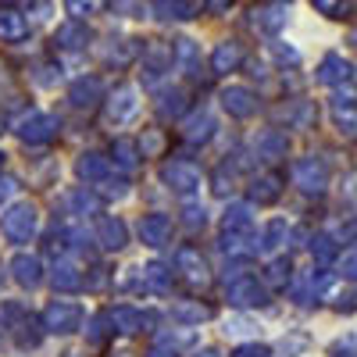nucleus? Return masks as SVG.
<instances>
[{
  "label": "nucleus",
  "mask_w": 357,
  "mask_h": 357,
  "mask_svg": "<svg viewBox=\"0 0 357 357\" xmlns=\"http://www.w3.org/2000/svg\"><path fill=\"white\" fill-rule=\"evenodd\" d=\"M40 229V211H36V204H11L4 215H0V232L8 236V240L15 243H29L36 236Z\"/></svg>",
  "instance_id": "nucleus-1"
},
{
  "label": "nucleus",
  "mask_w": 357,
  "mask_h": 357,
  "mask_svg": "<svg viewBox=\"0 0 357 357\" xmlns=\"http://www.w3.org/2000/svg\"><path fill=\"white\" fill-rule=\"evenodd\" d=\"M161 178L168 183V190H175L178 197H193V193H200V186H204L200 168H193L190 161H168V165L161 168Z\"/></svg>",
  "instance_id": "nucleus-2"
},
{
  "label": "nucleus",
  "mask_w": 357,
  "mask_h": 357,
  "mask_svg": "<svg viewBox=\"0 0 357 357\" xmlns=\"http://www.w3.org/2000/svg\"><path fill=\"white\" fill-rule=\"evenodd\" d=\"M54 136H57V118L47 114V111H29L22 122H18V139L29 143V146L50 143Z\"/></svg>",
  "instance_id": "nucleus-3"
},
{
  "label": "nucleus",
  "mask_w": 357,
  "mask_h": 357,
  "mask_svg": "<svg viewBox=\"0 0 357 357\" xmlns=\"http://www.w3.org/2000/svg\"><path fill=\"white\" fill-rule=\"evenodd\" d=\"M82 325V307L72 304V301H54L47 311H43V329L47 333H57V336H68Z\"/></svg>",
  "instance_id": "nucleus-4"
},
{
  "label": "nucleus",
  "mask_w": 357,
  "mask_h": 357,
  "mask_svg": "<svg viewBox=\"0 0 357 357\" xmlns=\"http://www.w3.org/2000/svg\"><path fill=\"white\" fill-rule=\"evenodd\" d=\"M136 111H139L136 86H118L114 93H111V100H107V118H111L114 126H126V122H132V118H136Z\"/></svg>",
  "instance_id": "nucleus-5"
},
{
  "label": "nucleus",
  "mask_w": 357,
  "mask_h": 357,
  "mask_svg": "<svg viewBox=\"0 0 357 357\" xmlns=\"http://www.w3.org/2000/svg\"><path fill=\"white\" fill-rule=\"evenodd\" d=\"M264 301H268V289L254 275H243V279L229 282V304H236V307H257Z\"/></svg>",
  "instance_id": "nucleus-6"
},
{
  "label": "nucleus",
  "mask_w": 357,
  "mask_h": 357,
  "mask_svg": "<svg viewBox=\"0 0 357 357\" xmlns=\"http://www.w3.org/2000/svg\"><path fill=\"white\" fill-rule=\"evenodd\" d=\"M100 97H104V82H100V75H82V79H75L72 89H68V100H72V107H79V111L97 107Z\"/></svg>",
  "instance_id": "nucleus-7"
},
{
  "label": "nucleus",
  "mask_w": 357,
  "mask_h": 357,
  "mask_svg": "<svg viewBox=\"0 0 357 357\" xmlns=\"http://www.w3.org/2000/svg\"><path fill=\"white\" fill-rule=\"evenodd\" d=\"M175 272H183V279L190 286H207V279H211V272H207V261L193 250V247H183L175 254Z\"/></svg>",
  "instance_id": "nucleus-8"
},
{
  "label": "nucleus",
  "mask_w": 357,
  "mask_h": 357,
  "mask_svg": "<svg viewBox=\"0 0 357 357\" xmlns=\"http://www.w3.org/2000/svg\"><path fill=\"white\" fill-rule=\"evenodd\" d=\"M222 107L232 114V118H250L257 111V97L250 93L247 86H225L222 89Z\"/></svg>",
  "instance_id": "nucleus-9"
},
{
  "label": "nucleus",
  "mask_w": 357,
  "mask_h": 357,
  "mask_svg": "<svg viewBox=\"0 0 357 357\" xmlns=\"http://www.w3.org/2000/svg\"><path fill=\"white\" fill-rule=\"evenodd\" d=\"M172 68V50L165 43H151V47H143V82H158L165 72Z\"/></svg>",
  "instance_id": "nucleus-10"
},
{
  "label": "nucleus",
  "mask_w": 357,
  "mask_h": 357,
  "mask_svg": "<svg viewBox=\"0 0 357 357\" xmlns=\"http://www.w3.org/2000/svg\"><path fill=\"white\" fill-rule=\"evenodd\" d=\"M11 275H15L18 286L36 289V286L43 282V264H40V257H33V254H18V257L11 261Z\"/></svg>",
  "instance_id": "nucleus-11"
},
{
  "label": "nucleus",
  "mask_w": 357,
  "mask_h": 357,
  "mask_svg": "<svg viewBox=\"0 0 357 357\" xmlns=\"http://www.w3.org/2000/svg\"><path fill=\"white\" fill-rule=\"evenodd\" d=\"M97 243L104 247V250H122L126 243H129V229H126V222L122 218H100L97 222Z\"/></svg>",
  "instance_id": "nucleus-12"
},
{
  "label": "nucleus",
  "mask_w": 357,
  "mask_h": 357,
  "mask_svg": "<svg viewBox=\"0 0 357 357\" xmlns=\"http://www.w3.org/2000/svg\"><path fill=\"white\" fill-rule=\"evenodd\" d=\"M168 236H172L168 215H143V218H139V240H143L146 247H165Z\"/></svg>",
  "instance_id": "nucleus-13"
},
{
  "label": "nucleus",
  "mask_w": 357,
  "mask_h": 357,
  "mask_svg": "<svg viewBox=\"0 0 357 357\" xmlns=\"http://www.w3.org/2000/svg\"><path fill=\"white\" fill-rule=\"evenodd\" d=\"M350 75H354V68H350V61H343L340 54H325V57H321L318 82H325V86H343V82H350Z\"/></svg>",
  "instance_id": "nucleus-14"
},
{
  "label": "nucleus",
  "mask_w": 357,
  "mask_h": 357,
  "mask_svg": "<svg viewBox=\"0 0 357 357\" xmlns=\"http://www.w3.org/2000/svg\"><path fill=\"white\" fill-rule=\"evenodd\" d=\"M293 175H296V186L307 190V193H321V190H325V183H329V175H325V168H321L314 158L301 161Z\"/></svg>",
  "instance_id": "nucleus-15"
},
{
  "label": "nucleus",
  "mask_w": 357,
  "mask_h": 357,
  "mask_svg": "<svg viewBox=\"0 0 357 357\" xmlns=\"http://www.w3.org/2000/svg\"><path fill=\"white\" fill-rule=\"evenodd\" d=\"M222 225L232 236H250V229H254V207L250 204H229Z\"/></svg>",
  "instance_id": "nucleus-16"
},
{
  "label": "nucleus",
  "mask_w": 357,
  "mask_h": 357,
  "mask_svg": "<svg viewBox=\"0 0 357 357\" xmlns=\"http://www.w3.org/2000/svg\"><path fill=\"white\" fill-rule=\"evenodd\" d=\"M107 168H111L107 158L97 154V151H86V154H79V161H75V172H79V178H86V183H104Z\"/></svg>",
  "instance_id": "nucleus-17"
},
{
  "label": "nucleus",
  "mask_w": 357,
  "mask_h": 357,
  "mask_svg": "<svg viewBox=\"0 0 357 357\" xmlns=\"http://www.w3.org/2000/svg\"><path fill=\"white\" fill-rule=\"evenodd\" d=\"M240 61H243L240 40H225V43H218L215 54H211V68H215V72H236V68H240Z\"/></svg>",
  "instance_id": "nucleus-18"
},
{
  "label": "nucleus",
  "mask_w": 357,
  "mask_h": 357,
  "mask_svg": "<svg viewBox=\"0 0 357 357\" xmlns=\"http://www.w3.org/2000/svg\"><path fill=\"white\" fill-rule=\"evenodd\" d=\"M29 36V18L18 11H0V43H22Z\"/></svg>",
  "instance_id": "nucleus-19"
},
{
  "label": "nucleus",
  "mask_w": 357,
  "mask_h": 357,
  "mask_svg": "<svg viewBox=\"0 0 357 357\" xmlns=\"http://www.w3.org/2000/svg\"><path fill=\"white\" fill-rule=\"evenodd\" d=\"M254 151H257V158H264V161H279V158H286V136L275 132V129H264V132H257V139H254Z\"/></svg>",
  "instance_id": "nucleus-20"
},
{
  "label": "nucleus",
  "mask_w": 357,
  "mask_h": 357,
  "mask_svg": "<svg viewBox=\"0 0 357 357\" xmlns=\"http://www.w3.org/2000/svg\"><path fill=\"white\" fill-rule=\"evenodd\" d=\"M107 321H111V329L114 333H122V336H132V333H139L143 329V311H136V307H114V311H107Z\"/></svg>",
  "instance_id": "nucleus-21"
},
{
  "label": "nucleus",
  "mask_w": 357,
  "mask_h": 357,
  "mask_svg": "<svg viewBox=\"0 0 357 357\" xmlns=\"http://www.w3.org/2000/svg\"><path fill=\"white\" fill-rule=\"evenodd\" d=\"M139 275H143V289H154V293H168L172 289V268L161 264V261H151L146 268H139Z\"/></svg>",
  "instance_id": "nucleus-22"
},
{
  "label": "nucleus",
  "mask_w": 357,
  "mask_h": 357,
  "mask_svg": "<svg viewBox=\"0 0 357 357\" xmlns=\"http://www.w3.org/2000/svg\"><path fill=\"white\" fill-rule=\"evenodd\" d=\"M50 282H54V289H61V293L82 289V275H79V268L72 261H57L54 272H50Z\"/></svg>",
  "instance_id": "nucleus-23"
},
{
  "label": "nucleus",
  "mask_w": 357,
  "mask_h": 357,
  "mask_svg": "<svg viewBox=\"0 0 357 357\" xmlns=\"http://www.w3.org/2000/svg\"><path fill=\"white\" fill-rule=\"evenodd\" d=\"M86 40H89V29L82 25V22H65L61 29H57V36H54V43L57 47H68V50H82L86 47Z\"/></svg>",
  "instance_id": "nucleus-24"
},
{
  "label": "nucleus",
  "mask_w": 357,
  "mask_h": 357,
  "mask_svg": "<svg viewBox=\"0 0 357 357\" xmlns=\"http://www.w3.org/2000/svg\"><path fill=\"white\" fill-rule=\"evenodd\" d=\"M172 61L183 68V72H190V75H197V68H200V47L193 43V40H175V50H172Z\"/></svg>",
  "instance_id": "nucleus-25"
},
{
  "label": "nucleus",
  "mask_w": 357,
  "mask_h": 357,
  "mask_svg": "<svg viewBox=\"0 0 357 357\" xmlns=\"http://www.w3.org/2000/svg\"><path fill=\"white\" fill-rule=\"evenodd\" d=\"M151 8L161 22H186L193 18V8L186 4V0H151Z\"/></svg>",
  "instance_id": "nucleus-26"
},
{
  "label": "nucleus",
  "mask_w": 357,
  "mask_h": 357,
  "mask_svg": "<svg viewBox=\"0 0 357 357\" xmlns=\"http://www.w3.org/2000/svg\"><path fill=\"white\" fill-rule=\"evenodd\" d=\"M211 132H215V118L207 114V111H200V114L186 118V126H183V136H186L190 143H204V139H211Z\"/></svg>",
  "instance_id": "nucleus-27"
},
{
  "label": "nucleus",
  "mask_w": 357,
  "mask_h": 357,
  "mask_svg": "<svg viewBox=\"0 0 357 357\" xmlns=\"http://www.w3.org/2000/svg\"><path fill=\"white\" fill-rule=\"evenodd\" d=\"M111 158H114V165L122 168V172H132V168L139 165V146H136L132 139H114Z\"/></svg>",
  "instance_id": "nucleus-28"
},
{
  "label": "nucleus",
  "mask_w": 357,
  "mask_h": 357,
  "mask_svg": "<svg viewBox=\"0 0 357 357\" xmlns=\"http://www.w3.org/2000/svg\"><path fill=\"white\" fill-rule=\"evenodd\" d=\"M286 236H289V225H286L282 218H275V222H268V225H264L257 247H261V250H279V247L286 243Z\"/></svg>",
  "instance_id": "nucleus-29"
},
{
  "label": "nucleus",
  "mask_w": 357,
  "mask_h": 357,
  "mask_svg": "<svg viewBox=\"0 0 357 357\" xmlns=\"http://www.w3.org/2000/svg\"><path fill=\"white\" fill-rule=\"evenodd\" d=\"M254 15H257L254 22L264 29V33H279V29L286 25V4H268V8H261Z\"/></svg>",
  "instance_id": "nucleus-30"
},
{
  "label": "nucleus",
  "mask_w": 357,
  "mask_h": 357,
  "mask_svg": "<svg viewBox=\"0 0 357 357\" xmlns=\"http://www.w3.org/2000/svg\"><path fill=\"white\" fill-rule=\"evenodd\" d=\"M190 104H186V93L183 89H168V93L161 97V104H158V111H161V118H178Z\"/></svg>",
  "instance_id": "nucleus-31"
},
{
  "label": "nucleus",
  "mask_w": 357,
  "mask_h": 357,
  "mask_svg": "<svg viewBox=\"0 0 357 357\" xmlns=\"http://www.w3.org/2000/svg\"><path fill=\"white\" fill-rule=\"evenodd\" d=\"M25 318L29 314H25L22 304H0V329H4V333H15Z\"/></svg>",
  "instance_id": "nucleus-32"
},
{
  "label": "nucleus",
  "mask_w": 357,
  "mask_h": 357,
  "mask_svg": "<svg viewBox=\"0 0 357 357\" xmlns=\"http://www.w3.org/2000/svg\"><path fill=\"white\" fill-rule=\"evenodd\" d=\"M275 197H279V178L275 175H264V178L254 183V200L257 204H272Z\"/></svg>",
  "instance_id": "nucleus-33"
},
{
  "label": "nucleus",
  "mask_w": 357,
  "mask_h": 357,
  "mask_svg": "<svg viewBox=\"0 0 357 357\" xmlns=\"http://www.w3.org/2000/svg\"><path fill=\"white\" fill-rule=\"evenodd\" d=\"M172 318L175 321H204V318H211V311L200 307V304H175L172 307Z\"/></svg>",
  "instance_id": "nucleus-34"
},
{
  "label": "nucleus",
  "mask_w": 357,
  "mask_h": 357,
  "mask_svg": "<svg viewBox=\"0 0 357 357\" xmlns=\"http://www.w3.org/2000/svg\"><path fill=\"white\" fill-rule=\"evenodd\" d=\"M65 8H68V15H72L75 22H82V18H89V15L100 11V0H65Z\"/></svg>",
  "instance_id": "nucleus-35"
},
{
  "label": "nucleus",
  "mask_w": 357,
  "mask_h": 357,
  "mask_svg": "<svg viewBox=\"0 0 357 357\" xmlns=\"http://www.w3.org/2000/svg\"><path fill=\"white\" fill-rule=\"evenodd\" d=\"M132 54H136V40H118V47H107L104 57H107L111 65H126Z\"/></svg>",
  "instance_id": "nucleus-36"
},
{
  "label": "nucleus",
  "mask_w": 357,
  "mask_h": 357,
  "mask_svg": "<svg viewBox=\"0 0 357 357\" xmlns=\"http://www.w3.org/2000/svg\"><path fill=\"white\" fill-rule=\"evenodd\" d=\"M286 279H289V261H272L264 268V282L268 286H286Z\"/></svg>",
  "instance_id": "nucleus-37"
},
{
  "label": "nucleus",
  "mask_w": 357,
  "mask_h": 357,
  "mask_svg": "<svg viewBox=\"0 0 357 357\" xmlns=\"http://www.w3.org/2000/svg\"><path fill=\"white\" fill-rule=\"evenodd\" d=\"M18 329H22V333H18V343H22V347H40L43 333H40V325H36L33 318H25V321L18 325Z\"/></svg>",
  "instance_id": "nucleus-38"
},
{
  "label": "nucleus",
  "mask_w": 357,
  "mask_h": 357,
  "mask_svg": "<svg viewBox=\"0 0 357 357\" xmlns=\"http://www.w3.org/2000/svg\"><path fill=\"white\" fill-rule=\"evenodd\" d=\"M68 204L75 207L79 215H86V211H97V197H93V193H86V190H75V193L68 197Z\"/></svg>",
  "instance_id": "nucleus-39"
},
{
  "label": "nucleus",
  "mask_w": 357,
  "mask_h": 357,
  "mask_svg": "<svg viewBox=\"0 0 357 357\" xmlns=\"http://www.w3.org/2000/svg\"><path fill=\"white\" fill-rule=\"evenodd\" d=\"M311 254H314L318 261H333V257H336V247H333L329 236H314V240H311Z\"/></svg>",
  "instance_id": "nucleus-40"
},
{
  "label": "nucleus",
  "mask_w": 357,
  "mask_h": 357,
  "mask_svg": "<svg viewBox=\"0 0 357 357\" xmlns=\"http://www.w3.org/2000/svg\"><path fill=\"white\" fill-rule=\"evenodd\" d=\"M311 4L321 11V15H329V18H343L350 8L343 4V0H311Z\"/></svg>",
  "instance_id": "nucleus-41"
},
{
  "label": "nucleus",
  "mask_w": 357,
  "mask_h": 357,
  "mask_svg": "<svg viewBox=\"0 0 357 357\" xmlns=\"http://www.w3.org/2000/svg\"><path fill=\"white\" fill-rule=\"evenodd\" d=\"M107 325H111V321H107V314H97L93 321H89V333H86V340H89V343H100V340L107 336Z\"/></svg>",
  "instance_id": "nucleus-42"
},
{
  "label": "nucleus",
  "mask_w": 357,
  "mask_h": 357,
  "mask_svg": "<svg viewBox=\"0 0 357 357\" xmlns=\"http://www.w3.org/2000/svg\"><path fill=\"white\" fill-rule=\"evenodd\" d=\"M161 143H165V139H161V132H146V136L139 139L143 158H146V154H158V151H161Z\"/></svg>",
  "instance_id": "nucleus-43"
},
{
  "label": "nucleus",
  "mask_w": 357,
  "mask_h": 357,
  "mask_svg": "<svg viewBox=\"0 0 357 357\" xmlns=\"http://www.w3.org/2000/svg\"><path fill=\"white\" fill-rule=\"evenodd\" d=\"M183 215H186V225H193V229L204 225V204H193V200H190V204L183 207Z\"/></svg>",
  "instance_id": "nucleus-44"
},
{
  "label": "nucleus",
  "mask_w": 357,
  "mask_h": 357,
  "mask_svg": "<svg viewBox=\"0 0 357 357\" xmlns=\"http://www.w3.org/2000/svg\"><path fill=\"white\" fill-rule=\"evenodd\" d=\"M15 193H18V178H11V175H0V204L11 200Z\"/></svg>",
  "instance_id": "nucleus-45"
},
{
  "label": "nucleus",
  "mask_w": 357,
  "mask_h": 357,
  "mask_svg": "<svg viewBox=\"0 0 357 357\" xmlns=\"http://www.w3.org/2000/svg\"><path fill=\"white\" fill-rule=\"evenodd\" d=\"M232 4H236V0H204V11L207 15H225Z\"/></svg>",
  "instance_id": "nucleus-46"
},
{
  "label": "nucleus",
  "mask_w": 357,
  "mask_h": 357,
  "mask_svg": "<svg viewBox=\"0 0 357 357\" xmlns=\"http://www.w3.org/2000/svg\"><path fill=\"white\" fill-rule=\"evenodd\" d=\"M232 357H268V347H261V343H250V347H240Z\"/></svg>",
  "instance_id": "nucleus-47"
},
{
  "label": "nucleus",
  "mask_w": 357,
  "mask_h": 357,
  "mask_svg": "<svg viewBox=\"0 0 357 357\" xmlns=\"http://www.w3.org/2000/svg\"><path fill=\"white\" fill-rule=\"evenodd\" d=\"M146 357H175V347L161 340V343H154V347H151V354H146Z\"/></svg>",
  "instance_id": "nucleus-48"
},
{
  "label": "nucleus",
  "mask_w": 357,
  "mask_h": 357,
  "mask_svg": "<svg viewBox=\"0 0 357 357\" xmlns=\"http://www.w3.org/2000/svg\"><path fill=\"white\" fill-rule=\"evenodd\" d=\"M343 275H350V279H357V254L343 261Z\"/></svg>",
  "instance_id": "nucleus-49"
},
{
  "label": "nucleus",
  "mask_w": 357,
  "mask_h": 357,
  "mask_svg": "<svg viewBox=\"0 0 357 357\" xmlns=\"http://www.w3.org/2000/svg\"><path fill=\"white\" fill-rule=\"evenodd\" d=\"M197 357H218L215 350H204V354H197Z\"/></svg>",
  "instance_id": "nucleus-50"
},
{
  "label": "nucleus",
  "mask_w": 357,
  "mask_h": 357,
  "mask_svg": "<svg viewBox=\"0 0 357 357\" xmlns=\"http://www.w3.org/2000/svg\"><path fill=\"white\" fill-rule=\"evenodd\" d=\"M0 4H4V11H8V8H11V4H18V0H0Z\"/></svg>",
  "instance_id": "nucleus-51"
},
{
  "label": "nucleus",
  "mask_w": 357,
  "mask_h": 357,
  "mask_svg": "<svg viewBox=\"0 0 357 357\" xmlns=\"http://www.w3.org/2000/svg\"><path fill=\"white\" fill-rule=\"evenodd\" d=\"M0 165H4V154H0Z\"/></svg>",
  "instance_id": "nucleus-52"
}]
</instances>
